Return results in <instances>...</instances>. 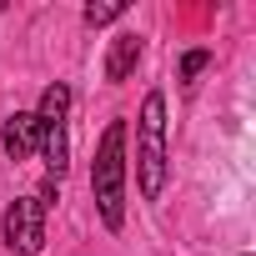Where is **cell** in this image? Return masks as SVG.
Wrapping results in <instances>:
<instances>
[{
  "label": "cell",
  "mask_w": 256,
  "mask_h": 256,
  "mask_svg": "<svg viewBox=\"0 0 256 256\" xmlns=\"http://www.w3.org/2000/svg\"><path fill=\"white\" fill-rule=\"evenodd\" d=\"M166 171H171V161H166V96L151 90L141 100V126H136V186L146 201H161Z\"/></svg>",
  "instance_id": "cell-2"
},
{
  "label": "cell",
  "mask_w": 256,
  "mask_h": 256,
  "mask_svg": "<svg viewBox=\"0 0 256 256\" xmlns=\"http://www.w3.org/2000/svg\"><path fill=\"white\" fill-rule=\"evenodd\" d=\"M0 231H6V246L20 251V256H36L46 246V206L36 196H16L6 221H0Z\"/></svg>",
  "instance_id": "cell-4"
},
{
  "label": "cell",
  "mask_w": 256,
  "mask_h": 256,
  "mask_svg": "<svg viewBox=\"0 0 256 256\" xmlns=\"http://www.w3.org/2000/svg\"><path fill=\"white\" fill-rule=\"evenodd\" d=\"M66 110H70V86H66V80L46 86L36 120H40V156H46L50 181H60V176H66V166H70V146H66Z\"/></svg>",
  "instance_id": "cell-3"
},
{
  "label": "cell",
  "mask_w": 256,
  "mask_h": 256,
  "mask_svg": "<svg viewBox=\"0 0 256 256\" xmlns=\"http://www.w3.org/2000/svg\"><path fill=\"white\" fill-rule=\"evenodd\" d=\"M206 66H211V50H186V56H181V80L191 86V80H196Z\"/></svg>",
  "instance_id": "cell-8"
},
{
  "label": "cell",
  "mask_w": 256,
  "mask_h": 256,
  "mask_svg": "<svg viewBox=\"0 0 256 256\" xmlns=\"http://www.w3.org/2000/svg\"><path fill=\"white\" fill-rule=\"evenodd\" d=\"M90 191L100 206V221L110 231L126 226V120H110L96 146V166H90Z\"/></svg>",
  "instance_id": "cell-1"
},
{
  "label": "cell",
  "mask_w": 256,
  "mask_h": 256,
  "mask_svg": "<svg viewBox=\"0 0 256 256\" xmlns=\"http://www.w3.org/2000/svg\"><path fill=\"white\" fill-rule=\"evenodd\" d=\"M0 141H6V156L10 161H30L40 151V120L30 110H16L6 116V131H0Z\"/></svg>",
  "instance_id": "cell-5"
},
{
  "label": "cell",
  "mask_w": 256,
  "mask_h": 256,
  "mask_svg": "<svg viewBox=\"0 0 256 256\" xmlns=\"http://www.w3.org/2000/svg\"><path fill=\"white\" fill-rule=\"evenodd\" d=\"M136 60H141V36L136 30H120L110 40V50H106V80H126L136 70Z\"/></svg>",
  "instance_id": "cell-6"
},
{
  "label": "cell",
  "mask_w": 256,
  "mask_h": 256,
  "mask_svg": "<svg viewBox=\"0 0 256 256\" xmlns=\"http://www.w3.org/2000/svg\"><path fill=\"white\" fill-rule=\"evenodd\" d=\"M80 16H86V26H110V20H120V16H126V0H100V6L90 0Z\"/></svg>",
  "instance_id": "cell-7"
}]
</instances>
